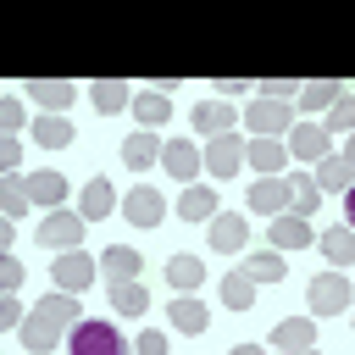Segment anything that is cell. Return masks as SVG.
Wrapping results in <instances>:
<instances>
[{
  "mask_svg": "<svg viewBox=\"0 0 355 355\" xmlns=\"http://www.w3.org/2000/svg\"><path fill=\"white\" fill-rule=\"evenodd\" d=\"M0 205H6V216H22L33 200H28V178H0Z\"/></svg>",
  "mask_w": 355,
  "mask_h": 355,
  "instance_id": "35",
  "label": "cell"
},
{
  "mask_svg": "<svg viewBox=\"0 0 355 355\" xmlns=\"http://www.w3.org/2000/svg\"><path fill=\"white\" fill-rule=\"evenodd\" d=\"M39 311H44L50 322H61L67 333L78 327V300H72V294H44V300H39Z\"/></svg>",
  "mask_w": 355,
  "mask_h": 355,
  "instance_id": "34",
  "label": "cell"
},
{
  "mask_svg": "<svg viewBox=\"0 0 355 355\" xmlns=\"http://www.w3.org/2000/svg\"><path fill=\"white\" fill-rule=\"evenodd\" d=\"M28 200L55 211V205L67 200V178H61V172H33V178H28Z\"/></svg>",
  "mask_w": 355,
  "mask_h": 355,
  "instance_id": "21",
  "label": "cell"
},
{
  "mask_svg": "<svg viewBox=\"0 0 355 355\" xmlns=\"http://www.w3.org/2000/svg\"><path fill=\"white\" fill-rule=\"evenodd\" d=\"M288 200H294L288 178H255L250 183V211H261V216H283Z\"/></svg>",
  "mask_w": 355,
  "mask_h": 355,
  "instance_id": "8",
  "label": "cell"
},
{
  "mask_svg": "<svg viewBox=\"0 0 355 355\" xmlns=\"http://www.w3.org/2000/svg\"><path fill=\"white\" fill-rule=\"evenodd\" d=\"M316 189H322V194H327V189H344V194H349V189H355V166H349L344 155L316 161Z\"/></svg>",
  "mask_w": 355,
  "mask_h": 355,
  "instance_id": "23",
  "label": "cell"
},
{
  "mask_svg": "<svg viewBox=\"0 0 355 355\" xmlns=\"http://www.w3.org/2000/svg\"><path fill=\"white\" fill-rule=\"evenodd\" d=\"M139 266H144V261H139V250H128V244H111V250L100 255V272H105L111 283H133Z\"/></svg>",
  "mask_w": 355,
  "mask_h": 355,
  "instance_id": "15",
  "label": "cell"
},
{
  "mask_svg": "<svg viewBox=\"0 0 355 355\" xmlns=\"http://www.w3.org/2000/svg\"><path fill=\"white\" fill-rule=\"evenodd\" d=\"M178 216H183V222H211V216H216V194H211V189H189V194L178 200Z\"/></svg>",
  "mask_w": 355,
  "mask_h": 355,
  "instance_id": "27",
  "label": "cell"
},
{
  "mask_svg": "<svg viewBox=\"0 0 355 355\" xmlns=\"http://www.w3.org/2000/svg\"><path fill=\"white\" fill-rule=\"evenodd\" d=\"M288 155H300V161H311V166L327 161V155H333V150H327V128H316L311 116L294 122V128H288Z\"/></svg>",
  "mask_w": 355,
  "mask_h": 355,
  "instance_id": "7",
  "label": "cell"
},
{
  "mask_svg": "<svg viewBox=\"0 0 355 355\" xmlns=\"http://www.w3.org/2000/svg\"><path fill=\"white\" fill-rule=\"evenodd\" d=\"M344 222H349V233H355V189L344 194Z\"/></svg>",
  "mask_w": 355,
  "mask_h": 355,
  "instance_id": "45",
  "label": "cell"
},
{
  "mask_svg": "<svg viewBox=\"0 0 355 355\" xmlns=\"http://www.w3.org/2000/svg\"><path fill=\"white\" fill-rule=\"evenodd\" d=\"M244 122H250V133H255V139H272V133H288V128H294V105H288V100H266V94H261V100L244 111Z\"/></svg>",
  "mask_w": 355,
  "mask_h": 355,
  "instance_id": "3",
  "label": "cell"
},
{
  "mask_svg": "<svg viewBox=\"0 0 355 355\" xmlns=\"http://www.w3.org/2000/svg\"><path fill=\"white\" fill-rule=\"evenodd\" d=\"M33 100H39V111H61V105H72V94H78V83H67V78H33V83H22Z\"/></svg>",
  "mask_w": 355,
  "mask_h": 355,
  "instance_id": "14",
  "label": "cell"
},
{
  "mask_svg": "<svg viewBox=\"0 0 355 355\" xmlns=\"http://www.w3.org/2000/svg\"><path fill=\"white\" fill-rule=\"evenodd\" d=\"M67 355H133L116 322H78L67 333Z\"/></svg>",
  "mask_w": 355,
  "mask_h": 355,
  "instance_id": "1",
  "label": "cell"
},
{
  "mask_svg": "<svg viewBox=\"0 0 355 355\" xmlns=\"http://www.w3.org/2000/svg\"><path fill=\"white\" fill-rule=\"evenodd\" d=\"M22 322H28V316H22V305L6 294V300H0V327H22Z\"/></svg>",
  "mask_w": 355,
  "mask_h": 355,
  "instance_id": "40",
  "label": "cell"
},
{
  "mask_svg": "<svg viewBox=\"0 0 355 355\" xmlns=\"http://www.w3.org/2000/svg\"><path fill=\"white\" fill-rule=\"evenodd\" d=\"M272 244H277V250H300V244H311V222L294 216V211H283V216L272 222Z\"/></svg>",
  "mask_w": 355,
  "mask_h": 355,
  "instance_id": "22",
  "label": "cell"
},
{
  "mask_svg": "<svg viewBox=\"0 0 355 355\" xmlns=\"http://www.w3.org/2000/svg\"><path fill=\"white\" fill-rule=\"evenodd\" d=\"M211 250L216 255H233V250H244V239H250V222L244 216H233V211H222V216H211Z\"/></svg>",
  "mask_w": 355,
  "mask_h": 355,
  "instance_id": "10",
  "label": "cell"
},
{
  "mask_svg": "<svg viewBox=\"0 0 355 355\" xmlns=\"http://www.w3.org/2000/svg\"><path fill=\"white\" fill-rule=\"evenodd\" d=\"M33 139H39L44 150H67V144H72V122H67V116H39V122H33Z\"/></svg>",
  "mask_w": 355,
  "mask_h": 355,
  "instance_id": "26",
  "label": "cell"
},
{
  "mask_svg": "<svg viewBox=\"0 0 355 355\" xmlns=\"http://www.w3.org/2000/svg\"><path fill=\"white\" fill-rule=\"evenodd\" d=\"M211 89H216V100H227V94H239V89H255V83H244V78H216Z\"/></svg>",
  "mask_w": 355,
  "mask_h": 355,
  "instance_id": "42",
  "label": "cell"
},
{
  "mask_svg": "<svg viewBox=\"0 0 355 355\" xmlns=\"http://www.w3.org/2000/svg\"><path fill=\"white\" fill-rule=\"evenodd\" d=\"M111 211H116L111 183H105V178H89L83 194H78V216H83V222H100V216H111Z\"/></svg>",
  "mask_w": 355,
  "mask_h": 355,
  "instance_id": "13",
  "label": "cell"
},
{
  "mask_svg": "<svg viewBox=\"0 0 355 355\" xmlns=\"http://www.w3.org/2000/svg\"><path fill=\"white\" fill-rule=\"evenodd\" d=\"M94 272H100V261H89L83 250H61V255H55V266H50V277L61 283V294L89 288V283H94Z\"/></svg>",
  "mask_w": 355,
  "mask_h": 355,
  "instance_id": "4",
  "label": "cell"
},
{
  "mask_svg": "<svg viewBox=\"0 0 355 355\" xmlns=\"http://www.w3.org/2000/svg\"><path fill=\"white\" fill-rule=\"evenodd\" d=\"M205 322H211V316H205L200 300H189V294L178 300V294H172V327H178V333H205Z\"/></svg>",
  "mask_w": 355,
  "mask_h": 355,
  "instance_id": "25",
  "label": "cell"
},
{
  "mask_svg": "<svg viewBox=\"0 0 355 355\" xmlns=\"http://www.w3.org/2000/svg\"><path fill=\"white\" fill-rule=\"evenodd\" d=\"M139 355H166V333H139Z\"/></svg>",
  "mask_w": 355,
  "mask_h": 355,
  "instance_id": "41",
  "label": "cell"
},
{
  "mask_svg": "<svg viewBox=\"0 0 355 355\" xmlns=\"http://www.w3.org/2000/svg\"><path fill=\"white\" fill-rule=\"evenodd\" d=\"M344 161H349V166H355V133H349V139H344Z\"/></svg>",
  "mask_w": 355,
  "mask_h": 355,
  "instance_id": "47",
  "label": "cell"
},
{
  "mask_svg": "<svg viewBox=\"0 0 355 355\" xmlns=\"http://www.w3.org/2000/svg\"><path fill=\"white\" fill-rule=\"evenodd\" d=\"M244 161H250L261 178H283V166H288V144H277V139H250V144H244Z\"/></svg>",
  "mask_w": 355,
  "mask_h": 355,
  "instance_id": "9",
  "label": "cell"
},
{
  "mask_svg": "<svg viewBox=\"0 0 355 355\" xmlns=\"http://www.w3.org/2000/svg\"><path fill=\"white\" fill-rule=\"evenodd\" d=\"M89 89H94V105H100L105 116L128 105V83H122V78H100V83H89Z\"/></svg>",
  "mask_w": 355,
  "mask_h": 355,
  "instance_id": "33",
  "label": "cell"
},
{
  "mask_svg": "<svg viewBox=\"0 0 355 355\" xmlns=\"http://www.w3.org/2000/svg\"><path fill=\"white\" fill-rule=\"evenodd\" d=\"M122 216H128V222H139V227H161V216H166V200H161V189H150V183L128 189V200H122Z\"/></svg>",
  "mask_w": 355,
  "mask_h": 355,
  "instance_id": "6",
  "label": "cell"
},
{
  "mask_svg": "<svg viewBox=\"0 0 355 355\" xmlns=\"http://www.w3.org/2000/svg\"><path fill=\"white\" fill-rule=\"evenodd\" d=\"M0 283H6V288H17V283H22V261H11V255H6V261H0Z\"/></svg>",
  "mask_w": 355,
  "mask_h": 355,
  "instance_id": "43",
  "label": "cell"
},
{
  "mask_svg": "<svg viewBox=\"0 0 355 355\" xmlns=\"http://www.w3.org/2000/svg\"><path fill=\"white\" fill-rule=\"evenodd\" d=\"M283 355H316V344H311V349H283Z\"/></svg>",
  "mask_w": 355,
  "mask_h": 355,
  "instance_id": "48",
  "label": "cell"
},
{
  "mask_svg": "<svg viewBox=\"0 0 355 355\" xmlns=\"http://www.w3.org/2000/svg\"><path fill=\"white\" fill-rule=\"evenodd\" d=\"M166 111H172V105H166V94H139V100H133V116H139L144 128H161V122H166Z\"/></svg>",
  "mask_w": 355,
  "mask_h": 355,
  "instance_id": "36",
  "label": "cell"
},
{
  "mask_svg": "<svg viewBox=\"0 0 355 355\" xmlns=\"http://www.w3.org/2000/svg\"><path fill=\"white\" fill-rule=\"evenodd\" d=\"M327 133H355V94H344V100L327 111Z\"/></svg>",
  "mask_w": 355,
  "mask_h": 355,
  "instance_id": "37",
  "label": "cell"
},
{
  "mask_svg": "<svg viewBox=\"0 0 355 355\" xmlns=\"http://www.w3.org/2000/svg\"><path fill=\"white\" fill-rule=\"evenodd\" d=\"M194 128L211 133V139H222V133L233 128V105H227V100H200V105H194Z\"/></svg>",
  "mask_w": 355,
  "mask_h": 355,
  "instance_id": "17",
  "label": "cell"
},
{
  "mask_svg": "<svg viewBox=\"0 0 355 355\" xmlns=\"http://www.w3.org/2000/svg\"><path fill=\"white\" fill-rule=\"evenodd\" d=\"M244 272H250L255 283H283V272H288V266H283V255H277V250H261V255H250V261H244Z\"/></svg>",
  "mask_w": 355,
  "mask_h": 355,
  "instance_id": "32",
  "label": "cell"
},
{
  "mask_svg": "<svg viewBox=\"0 0 355 355\" xmlns=\"http://www.w3.org/2000/svg\"><path fill=\"white\" fill-rule=\"evenodd\" d=\"M61 333H67V327H61V322H50L44 311H33V316L22 322V344H28V355H50V349L61 344Z\"/></svg>",
  "mask_w": 355,
  "mask_h": 355,
  "instance_id": "12",
  "label": "cell"
},
{
  "mask_svg": "<svg viewBox=\"0 0 355 355\" xmlns=\"http://www.w3.org/2000/svg\"><path fill=\"white\" fill-rule=\"evenodd\" d=\"M239 166H244V144H239L233 133L211 139V150H205V172H211V178H233Z\"/></svg>",
  "mask_w": 355,
  "mask_h": 355,
  "instance_id": "11",
  "label": "cell"
},
{
  "mask_svg": "<svg viewBox=\"0 0 355 355\" xmlns=\"http://www.w3.org/2000/svg\"><path fill=\"white\" fill-rule=\"evenodd\" d=\"M344 89H349V83H338V78H316V83L300 89V105H305V111H333V105L344 100Z\"/></svg>",
  "mask_w": 355,
  "mask_h": 355,
  "instance_id": "16",
  "label": "cell"
},
{
  "mask_svg": "<svg viewBox=\"0 0 355 355\" xmlns=\"http://www.w3.org/2000/svg\"><path fill=\"white\" fill-rule=\"evenodd\" d=\"M78 239H83V216H72V211H50L44 222H39V244L44 250H78Z\"/></svg>",
  "mask_w": 355,
  "mask_h": 355,
  "instance_id": "5",
  "label": "cell"
},
{
  "mask_svg": "<svg viewBox=\"0 0 355 355\" xmlns=\"http://www.w3.org/2000/svg\"><path fill=\"white\" fill-rule=\"evenodd\" d=\"M233 355H266V349H261V344H239Z\"/></svg>",
  "mask_w": 355,
  "mask_h": 355,
  "instance_id": "46",
  "label": "cell"
},
{
  "mask_svg": "<svg viewBox=\"0 0 355 355\" xmlns=\"http://www.w3.org/2000/svg\"><path fill=\"white\" fill-rule=\"evenodd\" d=\"M200 277H205V266H200L194 255H172V261H166V283H172V294H178V288L189 294Z\"/></svg>",
  "mask_w": 355,
  "mask_h": 355,
  "instance_id": "29",
  "label": "cell"
},
{
  "mask_svg": "<svg viewBox=\"0 0 355 355\" xmlns=\"http://www.w3.org/2000/svg\"><path fill=\"white\" fill-rule=\"evenodd\" d=\"M161 166H166L172 178H194V172L205 166V155H200L194 144H183V139H172V144L161 150Z\"/></svg>",
  "mask_w": 355,
  "mask_h": 355,
  "instance_id": "18",
  "label": "cell"
},
{
  "mask_svg": "<svg viewBox=\"0 0 355 355\" xmlns=\"http://www.w3.org/2000/svg\"><path fill=\"white\" fill-rule=\"evenodd\" d=\"M111 311H116V316H139V311H150L144 283H139V277H133V283H111Z\"/></svg>",
  "mask_w": 355,
  "mask_h": 355,
  "instance_id": "24",
  "label": "cell"
},
{
  "mask_svg": "<svg viewBox=\"0 0 355 355\" xmlns=\"http://www.w3.org/2000/svg\"><path fill=\"white\" fill-rule=\"evenodd\" d=\"M272 344H277V349H311V344H316L311 316H288V322H277V327H272Z\"/></svg>",
  "mask_w": 355,
  "mask_h": 355,
  "instance_id": "19",
  "label": "cell"
},
{
  "mask_svg": "<svg viewBox=\"0 0 355 355\" xmlns=\"http://www.w3.org/2000/svg\"><path fill=\"white\" fill-rule=\"evenodd\" d=\"M0 128H6V133L22 128V100H0Z\"/></svg>",
  "mask_w": 355,
  "mask_h": 355,
  "instance_id": "39",
  "label": "cell"
},
{
  "mask_svg": "<svg viewBox=\"0 0 355 355\" xmlns=\"http://www.w3.org/2000/svg\"><path fill=\"white\" fill-rule=\"evenodd\" d=\"M161 150H166V144H161L155 133H128V139H122V161H128L133 172H144V166H150Z\"/></svg>",
  "mask_w": 355,
  "mask_h": 355,
  "instance_id": "20",
  "label": "cell"
},
{
  "mask_svg": "<svg viewBox=\"0 0 355 355\" xmlns=\"http://www.w3.org/2000/svg\"><path fill=\"white\" fill-rule=\"evenodd\" d=\"M0 166H6V172L17 166V139H0Z\"/></svg>",
  "mask_w": 355,
  "mask_h": 355,
  "instance_id": "44",
  "label": "cell"
},
{
  "mask_svg": "<svg viewBox=\"0 0 355 355\" xmlns=\"http://www.w3.org/2000/svg\"><path fill=\"white\" fill-rule=\"evenodd\" d=\"M255 89H266V100H294L305 83H294V78H266V83H255Z\"/></svg>",
  "mask_w": 355,
  "mask_h": 355,
  "instance_id": "38",
  "label": "cell"
},
{
  "mask_svg": "<svg viewBox=\"0 0 355 355\" xmlns=\"http://www.w3.org/2000/svg\"><path fill=\"white\" fill-rule=\"evenodd\" d=\"M322 255H327L333 266H349V261H355V233H349V227H327V233H322Z\"/></svg>",
  "mask_w": 355,
  "mask_h": 355,
  "instance_id": "28",
  "label": "cell"
},
{
  "mask_svg": "<svg viewBox=\"0 0 355 355\" xmlns=\"http://www.w3.org/2000/svg\"><path fill=\"white\" fill-rule=\"evenodd\" d=\"M222 300H227L233 311H250V305H255V277H250V272H227V277H222Z\"/></svg>",
  "mask_w": 355,
  "mask_h": 355,
  "instance_id": "30",
  "label": "cell"
},
{
  "mask_svg": "<svg viewBox=\"0 0 355 355\" xmlns=\"http://www.w3.org/2000/svg\"><path fill=\"white\" fill-rule=\"evenodd\" d=\"M305 305H311L316 316H338V311H355V288H349L344 272H322V277H311Z\"/></svg>",
  "mask_w": 355,
  "mask_h": 355,
  "instance_id": "2",
  "label": "cell"
},
{
  "mask_svg": "<svg viewBox=\"0 0 355 355\" xmlns=\"http://www.w3.org/2000/svg\"><path fill=\"white\" fill-rule=\"evenodd\" d=\"M288 189H294V200H288V211L311 222V216H316V205H322V189H316L311 178H288Z\"/></svg>",
  "mask_w": 355,
  "mask_h": 355,
  "instance_id": "31",
  "label": "cell"
}]
</instances>
